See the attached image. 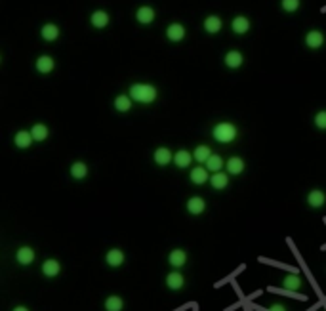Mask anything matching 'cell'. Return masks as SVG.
I'll use <instances>...</instances> for the list:
<instances>
[{"label": "cell", "mask_w": 326, "mask_h": 311, "mask_svg": "<svg viewBox=\"0 0 326 311\" xmlns=\"http://www.w3.org/2000/svg\"><path fill=\"white\" fill-rule=\"evenodd\" d=\"M130 98L134 100V103H141V105H151L157 101L159 98V90L157 86L147 84V82H135V84L130 86Z\"/></svg>", "instance_id": "cell-1"}, {"label": "cell", "mask_w": 326, "mask_h": 311, "mask_svg": "<svg viewBox=\"0 0 326 311\" xmlns=\"http://www.w3.org/2000/svg\"><path fill=\"white\" fill-rule=\"evenodd\" d=\"M237 136H239L237 126L233 125V122H227V120H222V122L214 125V128H212V138L218 143H223V145L233 143V141L237 140Z\"/></svg>", "instance_id": "cell-2"}, {"label": "cell", "mask_w": 326, "mask_h": 311, "mask_svg": "<svg viewBox=\"0 0 326 311\" xmlns=\"http://www.w3.org/2000/svg\"><path fill=\"white\" fill-rule=\"evenodd\" d=\"M187 260H189L187 250H183V248H174V250H170V254H168V264H170V267L177 269V271L187 265Z\"/></svg>", "instance_id": "cell-3"}, {"label": "cell", "mask_w": 326, "mask_h": 311, "mask_svg": "<svg viewBox=\"0 0 326 311\" xmlns=\"http://www.w3.org/2000/svg\"><path fill=\"white\" fill-rule=\"evenodd\" d=\"M189 179H191L195 185H204V183L210 181V170H208L204 164H199V166L191 168V172H189Z\"/></svg>", "instance_id": "cell-4"}, {"label": "cell", "mask_w": 326, "mask_h": 311, "mask_svg": "<svg viewBox=\"0 0 326 311\" xmlns=\"http://www.w3.org/2000/svg\"><path fill=\"white\" fill-rule=\"evenodd\" d=\"M126 262V254H124V250L120 248H111L107 250V254H105V264L113 267V269H117L120 265Z\"/></svg>", "instance_id": "cell-5"}, {"label": "cell", "mask_w": 326, "mask_h": 311, "mask_svg": "<svg viewBox=\"0 0 326 311\" xmlns=\"http://www.w3.org/2000/svg\"><path fill=\"white\" fill-rule=\"evenodd\" d=\"M34 258H37V252H34V248H31V246H19V248L16 250V262L19 265H23V267L31 265L32 262H34Z\"/></svg>", "instance_id": "cell-6"}, {"label": "cell", "mask_w": 326, "mask_h": 311, "mask_svg": "<svg viewBox=\"0 0 326 311\" xmlns=\"http://www.w3.org/2000/svg\"><path fill=\"white\" fill-rule=\"evenodd\" d=\"M324 42H326V37L320 31H317V29H311V31H307V35H305V46L311 48V50L322 48Z\"/></svg>", "instance_id": "cell-7"}, {"label": "cell", "mask_w": 326, "mask_h": 311, "mask_svg": "<svg viewBox=\"0 0 326 311\" xmlns=\"http://www.w3.org/2000/svg\"><path fill=\"white\" fill-rule=\"evenodd\" d=\"M185 208H187V212H189L191 216H200V214L206 212V201H204L202 197H199V195H195V197H191V199L187 201Z\"/></svg>", "instance_id": "cell-8"}, {"label": "cell", "mask_w": 326, "mask_h": 311, "mask_svg": "<svg viewBox=\"0 0 326 311\" xmlns=\"http://www.w3.org/2000/svg\"><path fill=\"white\" fill-rule=\"evenodd\" d=\"M40 271H42V275H44V277L54 279V277H57V275L61 273V264L57 262L56 258H48V260H44V262H42Z\"/></svg>", "instance_id": "cell-9"}, {"label": "cell", "mask_w": 326, "mask_h": 311, "mask_svg": "<svg viewBox=\"0 0 326 311\" xmlns=\"http://www.w3.org/2000/svg\"><path fill=\"white\" fill-rule=\"evenodd\" d=\"M305 201H307V204H309L311 208H322L326 204V193L322 191V189H311L309 193H307V197H305Z\"/></svg>", "instance_id": "cell-10"}, {"label": "cell", "mask_w": 326, "mask_h": 311, "mask_svg": "<svg viewBox=\"0 0 326 311\" xmlns=\"http://www.w3.org/2000/svg\"><path fill=\"white\" fill-rule=\"evenodd\" d=\"M164 283H166V287L170 288V290L177 292V290H182V288L185 287V277H183V273H179L177 269H174V271H170L166 275Z\"/></svg>", "instance_id": "cell-11"}, {"label": "cell", "mask_w": 326, "mask_h": 311, "mask_svg": "<svg viewBox=\"0 0 326 311\" xmlns=\"http://www.w3.org/2000/svg\"><path fill=\"white\" fill-rule=\"evenodd\" d=\"M195 161V157H193L191 151H187V149H179V151H175L174 153V164L177 168H189Z\"/></svg>", "instance_id": "cell-12"}, {"label": "cell", "mask_w": 326, "mask_h": 311, "mask_svg": "<svg viewBox=\"0 0 326 311\" xmlns=\"http://www.w3.org/2000/svg\"><path fill=\"white\" fill-rule=\"evenodd\" d=\"M244 161L240 159V157H229L227 161H225V170L229 176H240L242 172H244Z\"/></svg>", "instance_id": "cell-13"}, {"label": "cell", "mask_w": 326, "mask_h": 311, "mask_svg": "<svg viewBox=\"0 0 326 311\" xmlns=\"http://www.w3.org/2000/svg\"><path fill=\"white\" fill-rule=\"evenodd\" d=\"M34 69L39 71L40 75H50L52 71L56 69V61L52 55H40L37 63H34Z\"/></svg>", "instance_id": "cell-14"}, {"label": "cell", "mask_w": 326, "mask_h": 311, "mask_svg": "<svg viewBox=\"0 0 326 311\" xmlns=\"http://www.w3.org/2000/svg\"><path fill=\"white\" fill-rule=\"evenodd\" d=\"M153 161L159 166H168L170 163H174V153L168 147H159L155 149V153H153Z\"/></svg>", "instance_id": "cell-15"}, {"label": "cell", "mask_w": 326, "mask_h": 311, "mask_svg": "<svg viewBox=\"0 0 326 311\" xmlns=\"http://www.w3.org/2000/svg\"><path fill=\"white\" fill-rule=\"evenodd\" d=\"M185 35H187V31H185V27H183L182 23H170L166 29V39L170 40V42H182L183 39H185Z\"/></svg>", "instance_id": "cell-16"}, {"label": "cell", "mask_w": 326, "mask_h": 311, "mask_svg": "<svg viewBox=\"0 0 326 311\" xmlns=\"http://www.w3.org/2000/svg\"><path fill=\"white\" fill-rule=\"evenodd\" d=\"M90 23H92V27H96V29H105L107 25L111 23V16H109L105 10H96V12L90 16Z\"/></svg>", "instance_id": "cell-17"}, {"label": "cell", "mask_w": 326, "mask_h": 311, "mask_svg": "<svg viewBox=\"0 0 326 311\" xmlns=\"http://www.w3.org/2000/svg\"><path fill=\"white\" fill-rule=\"evenodd\" d=\"M223 63H225V67H229V69H239L240 65L244 63V55L240 54L239 50H229L225 57H223Z\"/></svg>", "instance_id": "cell-18"}, {"label": "cell", "mask_w": 326, "mask_h": 311, "mask_svg": "<svg viewBox=\"0 0 326 311\" xmlns=\"http://www.w3.org/2000/svg\"><path fill=\"white\" fill-rule=\"evenodd\" d=\"M32 134L31 130H19V132H16V136H14V145H16L17 149H29L32 145Z\"/></svg>", "instance_id": "cell-19"}, {"label": "cell", "mask_w": 326, "mask_h": 311, "mask_svg": "<svg viewBox=\"0 0 326 311\" xmlns=\"http://www.w3.org/2000/svg\"><path fill=\"white\" fill-rule=\"evenodd\" d=\"M202 27H204V31L208 33V35H218V33L223 29V21L220 16H208L206 19H204V23H202Z\"/></svg>", "instance_id": "cell-20"}, {"label": "cell", "mask_w": 326, "mask_h": 311, "mask_svg": "<svg viewBox=\"0 0 326 311\" xmlns=\"http://www.w3.org/2000/svg\"><path fill=\"white\" fill-rule=\"evenodd\" d=\"M231 29L235 35H246L250 31V19L246 16H235L231 21Z\"/></svg>", "instance_id": "cell-21"}, {"label": "cell", "mask_w": 326, "mask_h": 311, "mask_svg": "<svg viewBox=\"0 0 326 311\" xmlns=\"http://www.w3.org/2000/svg\"><path fill=\"white\" fill-rule=\"evenodd\" d=\"M40 39L46 42H56L59 39V27L56 23H44L40 29Z\"/></svg>", "instance_id": "cell-22"}, {"label": "cell", "mask_w": 326, "mask_h": 311, "mask_svg": "<svg viewBox=\"0 0 326 311\" xmlns=\"http://www.w3.org/2000/svg\"><path fill=\"white\" fill-rule=\"evenodd\" d=\"M282 287L286 288V290H290V292H298V290L303 288V281L300 275L288 273V275H284V279H282Z\"/></svg>", "instance_id": "cell-23"}, {"label": "cell", "mask_w": 326, "mask_h": 311, "mask_svg": "<svg viewBox=\"0 0 326 311\" xmlns=\"http://www.w3.org/2000/svg\"><path fill=\"white\" fill-rule=\"evenodd\" d=\"M155 17H157V14H155V10H153L151 6H141V8H137V12H135V19H137V23L141 25L153 23Z\"/></svg>", "instance_id": "cell-24"}, {"label": "cell", "mask_w": 326, "mask_h": 311, "mask_svg": "<svg viewBox=\"0 0 326 311\" xmlns=\"http://www.w3.org/2000/svg\"><path fill=\"white\" fill-rule=\"evenodd\" d=\"M210 185L212 189L215 191H223L225 187L229 185V174H225V172H215L210 176Z\"/></svg>", "instance_id": "cell-25"}, {"label": "cell", "mask_w": 326, "mask_h": 311, "mask_svg": "<svg viewBox=\"0 0 326 311\" xmlns=\"http://www.w3.org/2000/svg\"><path fill=\"white\" fill-rule=\"evenodd\" d=\"M115 109L119 111V113H128V111L132 109V105H134V100L130 98V94H120L115 98Z\"/></svg>", "instance_id": "cell-26"}, {"label": "cell", "mask_w": 326, "mask_h": 311, "mask_svg": "<svg viewBox=\"0 0 326 311\" xmlns=\"http://www.w3.org/2000/svg\"><path fill=\"white\" fill-rule=\"evenodd\" d=\"M69 174H71L73 179H77V181H82V179L88 176V164L82 163V161H77V163H73Z\"/></svg>", "instance_id": "cell-27"}, {"label": "cell", "mask_w": 326, "mask_h": 311, "mask_svg": "<svg viewBox=\"0 0 326 311\" xmlns=\"http://www.w3.org/2000/svg\"><path fill=\"white\" fill-rule=\"evenodd\" d=\"M31 134L34 141H46L50 136V128L46 125H42V122H37V125L31 126Z\"/></svg>", "instance_id": "cell-28"}, {"label": "cell", "mask_w": 326, "mask_h": 311, "mask_svg": "<svg viewBox=\"0 0 326 311\" xmlns=\"http://www.w3.org/2000/svg\"><path fill=\"white\" fill-rule=\"evenodd\" d=\"M103 307H105V311H122L124 309V300L117 294L107 296L103 302Z\"/></svg>", "instance_id": "cell-29"}, {"label": "cell", "mask_w": 326, "mask_h": 311, "mask_svg": "<svg viewBox=\"0 0 326 311\" xmlns=\"http://www.w3.org/2000/svg\"><path fill=\"white\" fill-rule=\"evenodd\" d=\"M212 155H214V153H212V149L208 147V145H197L195 151H193V157H195V161L199 164H206V161Z\"/></svg>", "instance_id": "cell-30"}, {"label": "cell", "mask_w": 326, "mask_h": 311, "mask_svg": "<svg viewBox=\"0 0 326 311\" xmlns=\"http://www.w3.org/2000/svg\"><path fill=\"white\" fill-rule=\"evenodd\" d=\"M204 166L210 170V174H215V172H222V168H225V161H223L220 155H212L206 161V164H204Z\"/></svg>", "instance_id": "cell-31"}, {"label": "cell", "mask_w": 326, "mask_h": 311, "mask_svg": "<svg viewBox=\"0 0 326 311\" xmlns=\"http://www.w3.org/2000/svg\"><path fill=\"white\" fill-rule=\"evenodd\" d=\"M302 6V0H280V8L284 10L286 14H294Z\"/></svg>", "instance_id": "cell-32"}, {"label": "cell", "mask_w": 326, "mask_h": 311, "mask_svg": "<svg viewBox=\"0 0 326 311\" xmlns=\"http://www.w3.org/2000/svg\"><path fill=\"white\" fill-rule=\"evenodd\" d=\"M313 122H315L318 130H326V111H318L315 118H313Z\"/></svg>", "instance_id": "cell-33"}, {"label": "cell", "mask_w": 326, "mask_h": 311, "mask_svg": "<svg viewBox=\"0 0 326 311\" xmlns=\"http://www.w3.org/2000/svg\"><path fill=\"white\" fill-rule=\"evenodd\" d=\"M265 311H288V309H286V305H284V303L275 302V303H271V305Z\"/></svg>", "instance_id": "cell-34"}, {"label": "cell", "mask_w": 326, "mask_h": 311, "mask_svg": "<svg viewBox=\"0 0 326 311\" xmlns=\"http://www.w3.org/2000/svg\"><path fill=\"white\" fill-rule=\"evenodd\" d=\"M12 311H29V309H27L25 305H16V307H14Z\"/></svg>", "instance_id": "cell-35"}]
</instances>
